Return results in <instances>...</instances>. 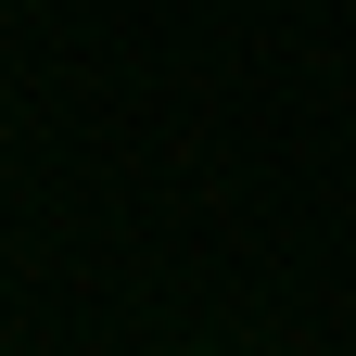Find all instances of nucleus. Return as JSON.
I'll use <instances>...</instances> for the list:
<instances>
[]
</instances>
